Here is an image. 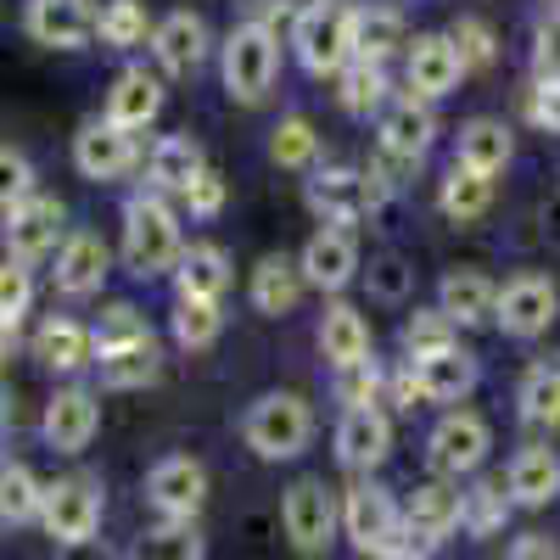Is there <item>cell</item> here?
I'll return each instance as SVG.
<instances>
[{
	"instance_id": "cell-1",
	"label": "cell",
	"mask_w": 560,
	"mask_h": 560,
	"mask_svg": "<svg viewBox=\"0 0 560 560\" xmlns=\"http://www.w3.org/2000/svg\"><path fill=\"white\" fill-rule=\"evenodd\" d=\"M185 242H179V213L163 191H140L124 202V264L129 275L152 280V275H168L179 264Z\"/></svg>"
},
{
	"instance_id": "cell-2",
	"label": "cell",
	"mask_w": 560,
	"mask_h": 560,
	"mask_svg": "<svg viewBox=\"0 0 560 560\" xmlns=\"http://www.w3.org/2000/svg\"><path fill=\"white\" fill-rule=\"evenodd\" d=\"M353 23H359V7L353 0H308V7L292 18V51L298 62L325 79V73H342L353 62Z\"/></svg>"
},
{
	"instance_id": "cell-3",
	"label": "cell",
	"mask_w": 560,
	"mask_h": 560,
	"mask_svg": "<svg viewBox=\"0 0 560 560\" xmlns=\"http://www.w3.org/2000/svg\"><path fill=\"white\" fill-rule=\"evenodd\" d=\"M219 68H224V90H230V102H242V107H258L275 79H280V34L258 18L236 23L224 39V51H219Z\"/></svg>"
},
{
	"instance_id": "cell-4",
	"label": "cell",
	"mask_w": 560,
	"mask_h": 560,
	"mask_svg": "<svg viewBox=\"0 0 560 560\" xmlns=\"http://www.w3.org/2000/svg\"><path fill=\"white\" fill-rule=\"evenodd\" d=\"M303 202L319 224H359L387 202V185L370 174V168H348V163H325L308 168L303 179Z\"/></svg>"
},
{
	"instance_id": "cell-5",
	"label": "cell",
	"mask_w": 560,
	"mask_h": 560,
	"mask_svg": "<svg viewBox=\"0 0 560 560\" xmlns=\"http://www.w3.org/2000/svg\"><path fill=\"white\" fill-rule=\"evenodd\" d=\"M242 438L258 459H298L314 438V409L298 393H264L242 420Z\"/></svg>"
},
{
	"instance_id": "cell-6",
	"label": "cell",
	"mask_w": 560,
	"mask_h": 560,
	"mask_svg": "<svg viewBox=\"0 0 560 560\" xmlns=\"http://www.w3.org/2000/svg\"><path fill=\"white\" fill-rule=\"evenodd\" d=\"M342 533H348V544H353L359 555L376 560V555H387V549L404 544L409 522H404V504H398L387 488H376V482H353L348 499H342Z\"/></svg>"
},
{
	"instance_id": "cell-7",
	"label": "cell",
	"mask_w": 560,
	"mask_h": 560,
	"mask_svg": "<svg viewBox=\"0 0 560 560\" xmlns=\"http://www.w3.org/2000/svg\"><path fill=\"white\" fill-rule=\"evenodd\" d=\"M488 448H493L488 420H482L477 409H448V415L438 420V427H432V438H427V465H432L438 477L459 482V477L482 471Z\"/></svg>"
},
{
	"instance_id": "cell-8",
	"label": "cell",
	"mask_w": 560,
	"mask_h": 560,
	"mask_svg": "<svg viewBox=\"0 0 560 560\" xmlns=\"http://www.w3.org/2000/svg\"><path fill=\"white\" fill-rule=\"evenodd\" d=\"M555 314H560V287L549 275H538V269H522V275H510L499 287V319L493 325L504 337H516V342H533V337H544L555 325Z\"/></svg>"
},
{
	"instance_id": "cell-9",
	"label": "cell",
	"mask_w": 560,
	"mask_h": 560,
	"mask_svg": "<svg viewBox=\"0 0 560 560\" xmlns=\"http://www.w3.org/2000/svg\"><path fill=\"white\" fill-rule=\"evenodd\" d=\"M147 499L163 522H197L208 504V465L191 454H168L147 471Z\"/></svg>"
},
{
	"instance_id": "cell-10",
	"label": "cell",
	"mask_w": 560,
	"mask_h": 560,
	"mask_svg": "<svg viewBox=\"0 0 560 560\" xmlns=\"http://www.w3.org/2000/svg\"><path fill=\"white\" fill-rule=\"evenodd\" d=\"M23 28L34 45H51V51H84L102 34V12L96 0H28Z\"/></svg>"
},
{
	"instance_id": "cell-11",
	"label": "cell",
	"mask_w": 560,
	"mask_h": 560,
	"mask_svg": "<svg viewBox=\"0 0 560 560\" xmlns=\"http://www.w3.org/2000/svg\"><path fill=\"white\" fill-rule=\"evenodd\" d=\"M303 275H308V287L325 292V298H342L353 287V275H359V236L348 224H319L314 236L303 242L298 253Z\"/></svg>"
},
{
	"instance_id": "cell-12",
	"label": "cell",
	"mask_w": 560,
	"mask_h": 560,
	"mask_svg": "<svg viewBox=\"0 0 560 560\" xmlns=\"http://www.w3.org/2000/svg\"><path fill=\"white\" fill-rule=\"evenodd\" d=\"M39 527L51 533L57 544H79V538H96L102 527V482L90 477H62L45 488V516Z\"/></svg>"
},
{
	"instance_id": "cell-13",
	"label": "cell",
	"mask_w": 560,
	"mask_h": 560,
	"mask_svg": "<svg viewBox=\"0 0 560 560\" xmlns=\"http://www.w3.org/2000/svg\"><path fill=\"white\" fill-rule=\"evenodd\" d=\"M135 163H140L135 135L118 129L107 113L79 124V135H73V168H79L84 179H102V185H107V179H124Z\"/></svg>"
},
{
	"instance_id": "cell-14",
	"label": "cell",
	"mask_w": 560,
	"mask_h": 560,
	"mask_svg": "<svg viewBox=\"0 0 560 560\" xmlns=\"http://www.w3.org/2000/svg\"><path fill=\"white\" fill-rule=\"evenodd\" d=\"M387 454H393V420H387V409L382 404L342 409V420H337V459H342V471L370 477Z\"/></svg>"
},
{
	"instance_id": "cell-15",
	"label": "cell",
	"mask_w": 560,
	"mask_h": 560,
	"mask_svg": "<svg viewBox=\"0 0 560 560\" xmlns=\"http://www.w3.org/2000/svg\"><path fill=\"white\" fill-rule=\"evenodd\" d=\"M280 522H287V538L303 549V555H319L325 544H331V533H337V499H331V488H325L319 477H303V482H292L287 488V504H280Z\"/></svg>"
},
{
	"instance_id": "cell-16",
	"label": "cell",
	"mask_w": 560,
	"mask_h": 560,
	"mask_svg": "<svg viewBox=\"0 0 560 560\" xmlns=\"http://www.w3.org/2000/svg\"><path fill=\"white\" fill-rule=\"evenodd\" d=\"M404 79H409V96L420 102H443L448 90L465 79V62H459V45L448 34H415L409 51H404Z\"/></svg>"
},
{
	"instance_id": "cell-17",
	"label": "cell",
	"mask_w": 560,
	"mask_h": 560,
	"mask_svg": "<svg viewBox=\"0 0 560 560\" xmlns=\"http://www.w3.org/2000/svg\"><path fill=\"white\" fill-rule=\"evenodd\" d=\"M404 522H409V538H415V544L438 549V544H448V538L465 527V493H459L448 477L420 482V488L409 493V504H404Z\"/></svg>"
},
{
	"instance_id": "cell-18",
	"label": "cell",
	"mask_w": 560,
	"mask_h": 560,
	"mask_svg": "<svg viewBox=\"0 0 560 560\" xmlns=\"http://www.w3.org/2000/svg\"><path fill=\"white\" fill-rule=\"evenodd\" d=\"M96 432H102V404H96V393H84V387H62L51 404H45L39 438L51 443L57 454H84Z\"/></svg>"
},
{
	"instance_id": "cell-19",
	"label": "cell",
	"mask_w": 560,
	"mask_h": 560,
	"mask_svg": "<svg viewBox=\"0 0 560 560\" xmlns=\"http://www.w3.org/2000/svg\"><path fill=\"white\" fill-rule=\"evenodd\" d=\"M107 275H113V253H107V242L96 236V230H73V236L57 247L51 280H57L62 298H96Z\"/></svg>"
},
{
	"instance_id": "cell-20",
	"label": "cell",
	"mask_w": 560,
	"mask_h": 560,
	"mask_svg": "<svg viewBox=\"0 0 560 560\" xmlns=\"http://www.w3.org/2000/svg\"><path fill=\"white\" fill-rule=\"evenodd\" d=\"M152 57L168 79H191L208 62V23L197 12H168L152 28Z\"/></svg>"
},
{
	"instance_id": "cell-21",
	"label": "cell",
	"mask_w": 560,
	"mask_h": 560,
	"mask_svg": "<svg viewBox=\"0 0 560 560\" xmlns=\"http://www.w3.org/2000/svg\"><path fill=\"white\" fill-rule=\"evenodd\" d=\"M438 308L459 325V331H477V325L499 319V287L482 269H448L438 280Z\"/></svg>"
},
{
	"instance_id": "cell-22",
	"label": "cell",
	"mask_w": 560,
	"mask_h": 560,
	"mask_svg": "<svg viewBox=\"0 0 560 560\" xmlns=\"http://www.w3.org/2000/svg\"><path fill=\"white\" fill-rule=\"evenodd\" d=\"M34 359L45 370H57V376H79L84 364H96V331L68 314H51V319H39V331H34Z\"/></svg>"
},
{
	"instance_id": "cell-23",
	"label": "cell",
	"mask_w": 560,
	"mask_h": 560,
	"mask_svg": "<svg viewBox=\"0 0 560 560\" xmlns=\"http://www.w3.org/2000/svg\"><path fill=\"white\" fill-rule=\"evenodd\" d=\"M504 488H510V499H516L522 510L555 504V499H560V454H555L549 443H527L516 459H510Z\"/></svg>"
},
{
	"instance_id": "cell-24",
	"label": "cell",
	"mask_w": 560,
	"mask_h": 560,
	"mask_svg": "<svg viewBox=\"0 0 560 560\" xmlns=\"http://www.w3.org/2000/svg\"><path fill=\"white\" fill-rule=\"evenodd\" d=\"M62 236V202L57 197H28L23 208L7 213V258H39Z\"/></svg>"
},
{
	"instance_id": "cell-25",
	"label": "cell",
	"mask_w": 560,
	"mask_h": 560,
	"mask_svg": "<svg viewBox=\"0 0 560 560\" xmlns=\"http://www.w3.org/2000/svg\"><path fill=\"white\" fill-rule=\"evenodd\" d=\"M158 113H163V79L147 73V68H124L118 84L107 90V118H113L118 129L140 135V129L158 124Z\"/></svg>"
},
{
	"instance_id": "cell-26",
	"label": "cell",
	"mask_w": 560,
	"mask_h": 560,
	"mask_svg": "<svg viewBox=\"0 0 560 560\" xmlns=\"http://www.w3.org/2000/svg\"><path fill=\"white\" fill-rule=\"evenodd\" d=\"M409 364H415V382H420V393H427V404H459V398H471V387H477V359L465 353L459 342L438 348L427 359H409Z\"/></svg>"
},
{
	"instance_id": "cell-27",
	"label": "cell",
	"mask_w": 560,
	"mask_h": 560,
	"mask_svg": "<svg viewBox=\"0 0 560 560\" xmlns=\"http://www.w3.org/2000/svg\"><path fill=\"white\" fill-rule=\"evenodd\" d=\"M202 174H208V158H202V147L191 135H163L152 147V158H147V179L163 197H185Z\"/></svg>"
},
{
	"instance_id": "cell-28",
	"label": "cell",
	"mask_w": 560,
	"mask_h": 560,
	"mask_svg": "<svg viewBox=\"0 0 560 560\" xmlns=\"http://www.w3.org/2000/svg\"><path fill=\"white\" fill-rule=\"evenodd\" d=\"M303 287H308L303 264H298V258H287V253H269V258H258V269H253L247 298H253V308H258V314L280 319V314H292V308H298Z\"/></svg>"
},
{
	"instance_id": "cell-29",
	"label": "cell",
	"mask_w": 560,
	"mask_h": 560,
	"mask_svg": "<svg viewBox=\"0 0 560 560\" xmlns=\"http://www.w3.org/2000/svg\"><path fill=\"white\" fill-rule=\"evenodd\" d=\"M432 135H438V118H432V102H420V96H398V102H387V113H382V140L376 147H387V152H404V158H427L432 152Z\"/></svg>"
},
{
	"instance_id": "cell-30",
	"label": "cell",
	"mask_w": 560,
	"mask_h": 560,
	"mask_svg": "<svg viewBox=\"0 0 560 560\" xmlns=\"http://www.w3.org/2000/svg\"><path fill=\"white\" fill-rule=\"evenodd\" d=\"M516 409L533 432H560V353L527 364V376L516 387Z\"/></svg>"
},
{
	"instance_id": "cell-31",
	"label": "cell",
	"mask_w": 560,
	"mask_h": 560,
	"mask_svg": "<svg viewBox=\"0 0 560 560\" xmlns=\"http://www.w3.org/2000/svg\"><path fill=\"white\" fill-rule=\"evenodd\" d=\"M96 370H102V387L135 393V387H152V382H158L163 353H158L152 337H140V342H124V348H102V353H96Z\"/></svg>"
},
{
	"instance_id": "cell-32",
	"label": "cell",
	"mask_w": 560,
	"mask_h": 560,
	"mask_svg": "<svg viewBox=\"0 0 560 560\" xmlns=\"http://www.w3.org/2000/svg\"><path fill=\"white\" fill-rule=\"evenodd\" d=\"M319 353L331 359L337 370L370 359V325H364V314L353 303H331L319 314Z\"/></svg>"
},
{
	"instance_id": "cell-33",
	"label": "cell",
	"mask_w": 560,
	"mask_h": 560,
	"mask_svg": "<svg viewBox=\"0 0 560 560\" xmlns=\"http://www.w3.org/2000/svg\"><path fill=\"white\" fill-rule=\"evenodd\" d=\"M230 287V258L213 242H191L174 264V298H224Z\"/></svg>"
},
{
	"instance_id": "cell-34",
	"label": "cell",
	"mask_w": 560,
	"mask_h": 560,
	"mask_svg": "<svg viewBox=\"0 0 560 560\" xmlns=\"http://www.w3.org/2000/svg\"><path fill=\"white\" fill-rule=\"evenodd\" d=\"M510 158H516V135H510L504 118H471L459 129V158L465 168H482V174H504Z\"/></svg>"
},
{
	"instance_id": "cell-35",
	"label": "cell",
	"mask_w": 560,
	"mask_h": 560,
	"mask_svg": "<svg viewBox=\"0 0 560 560\" xmlns=\"http://www.w3.org/2000/svg\"><path fill=\"white\" fill-rule=\"evenodd\" d=\"M393 51H409L404 18H398L393 7H359V23H353V57H359V62H387Z\"/></svg>"
},
{
	"instance_id": "cell-36",
	"label": "cell",
	"mask_w": 560,
	"mask_h": 560,
	"mask_svg": "<svg viewBox=\"0 0 560 560\" xmlns=\"http://www.w3.org/2000/svg\"><path fill=\"white\" fill-rule=\"evenodd\" d=\"M488 202H493V174L454 163V168H448V179H443V191H438V208H443L454 224H471V219H482V213H488Z\"/></svg>"
},
{
	"instance_id": "cell-37",
	"label": "cell",
	"mask_w": 560,
	"mask_h": 560,
	"mask_svg": "<svg viewBox=\"0 0 560 560\" xmlns=\"http://www.w3.org/2000/svg\"><path fill=\"white\" fill-rule=\"evenodd\" d=\"M337 102L342 113L353 118H370V113H387V62H348L337 73Z\"/></svg>"
},
{
	"instance_id": "cell-38",
	"label": "cell",
	"mask_w": 560,
	"mask_h": 560,
	"mask_svg": "<svg viewBox=\"0 0 560 560\" xmlns=\"http://www.w3.org/2000/svg\"><path fill=\"white\" fill-rule=\"evenodd\" d=\"M0 516H7V527H28L45 516V488L34 482L28 465L7 459L0 465Z\"/></svg>"
},
{
	"instance_id": "cell-39",
	"label": "cell",
	"mask_w": 560,
	"mask_h": 560,
	"mask_svg": "<svg viewBox=\"0 0 560 560\" xmlns=\"http://www.w3.org/2000/svg\"><path fill=\"white\" fill-rule=\"evenodd\" d=\"M28 303H34V280H28V264L23 258H7V269H0V348H18V331L28 319Z\"/></svg>"
},
{
	"instance_id": "cell-40",
	"label": "cell",
	"mask_w": 560,
	"mask_h": 560,
	"mask_svg": "<svg viewBox=\"0 0 560 560\" xmlns=\"http://www.w3.org/2000/svg\"><path fill=\"white\" fill-rule=\"evenodd\" d=\"M219 331H224L219 298H174V342H179V348L202 353V348L219 342Z\"/></svg>"
},
{
	"instance_id": "cell-41",
	"label": "cell",
	"mask_w": 560,
	"mask_h": 560,
	"mask_svg": "<svg viewBox=\"0 0 560 560\" xmlns=\"http://www.w3.org/2000/svg\"><path fill=\"white\" fill-rule=\"evenodd\" d=\"M269 158H275L280 168H314V158H319V135H314V124H308L303 113L280 118L275 135H269Z\"/></svg>"
},
{
	"instance_id": "cell-42",
	"label": "cell",
	"mask_w": 560,
	"mask_h": 560,
	"mask_svg": "<svg viewBox=\"0 0 560 560\" xmlns=\"http://www.w3.org/2000/svg\"><path fill=\"white\" fill-rule=\"evenodd\" d=\"M152 18L140 0H107V12H102V45H113V51H135V45H147L152 39Z\"/></svg>"
},
{
	"instance_id": "cell-43",
	"label": "cell",
	"mask_w": 560,
	"mask_h": 560,
	"mask_svg": "<svg viewBox=\"0 0 560 560\" xmlns=\"http://www.w3.org/2000/svg\"><path fill=\"white\" fill-rule=\"evenodd\" d=\"M135 560H202V533L197 522H163L135 544Z\"/></svg>"
},
{
	"instance_id": "cell-44",
	"label": "cell",
	"mask_w": 560,
	"mask_h": 560,
	"mask_svg": "<svg viewBox=\"0 0 560 560\" xmlns=\"http://www.w3.org/2000/svg\"><path fill=\"white\" fill-rule=\"evenodd\" d=\"M459 325L443 314V308H415L409 319H404V353L409 359H427V353H438V348H454L459 337Z\"/></svg>"
},
{
	"instance_id": "cell-45",
	"label": "cell",
	"mask_w": 560,
	"mask_h": 560,
	"mask_svg": "<svg viewBox=\"0 0 560 560\" xmlns=\"http://www.w3.org/2000/svg\"><path fill=\"white\" fill-rule=\"evenodd\" d=\"M510 488L504 482H477L471 493H465V533L471 538H488V533H499L504 527V516H510Z\"/></svg>"
},
{
	"instance_id": "cell-46",
	"label": "cell",
	"mask_w": 560,
	"mask_h": 560,
	"mask_svg": "<svg viewBox=\"0 0 560 560\" xmlns=\"http://www.w3.org/2000/svg\"><path fill=\"white\" fill-rule=\"evenodd\" d=\"M448 39L459 45L465 73H482V68H493V57H499V39H493V28H488L482 18H454V23H448Z\"/></svg>"
},
{
	"instance_id": "cell-47",
	"label": "cell",
	"mask_w": 560,
	"mask_h": 560,
	"mask_svg": "<svg viewBox=\"0 0 560 560\" xmlns=\"http://www.w3.org/2000/svg\"><path fill=\"white\" fill-rule=\"evenodd\" d=\"M409 287H415V269H409L398 253L370 258V298H376V303H404Z\"/></svg>"
},
{
	"instance_id": "cell-48",
	"label": "cell",
	"mask_w": 560,
	"mask_h": 560,
	"mask_svg": "<svg viewBox=\"0 0 560 560\" xmlns=\"http://www.w3.org/2000/svg\"><path fill=\"white\" fill-rule=\"evenodd\" d=\"M90 331H96V353H102V348H124V342L152 337V331H147V319H140V308H129V303H113L96 325H90Z\"/></svg>"
},
{
	"instance_id": "cell-49",
	"label": "cell",
	"mask_w": 560,
	"mask_h": 560,
	"mask_svg": "<svg viewBox=\"0 0 560 560\" xmlns=\"http://www.w3.org/2000/svg\"><path fill=\"white\" fill-rule=\"evenodd\" d=\"M533 68L538 79H560V7H549L533 23Z\"/></svg>"
},
{
	"instance_id": "cell-50",
	"label": "cell",
	"mask_w": 560,
	"mask_h": 560,
	"mask_svg": "<svg viewBox=\"0 0 560 560\" xmlns=\"http://www.w3.org/2000/svg\"><path fill=\"white\" fill-rule=\"evenodd\" d=\"M382 387H387V382H382V370L370 364V359H364V364L337 370V393H342V404H348V409H353V404H376V398H382Z\"/></svg>"
},
{
	"instance_id": "cell-51",
	"label": "cell",
	"mask_w": 560,
	"mask_h": 560,
	"mask_svg": "<svg viewBox=\"0 0 560 560\" xmlns=\"http://www.w3.org/2000/svg\"><path fill=\"white\" fill-rule=\"evenodd\" d=\"M527 124L544 135H560V79H538L527 90Z\"/></svg>"
},
{
	"instance_id": "cell-52",
	"label": "cell",
	"mask_w": 560,
	"mask_h": 560,
	"mask_svg": "<svg viewBox=\"0 0 560 560\" xmlns=\"http://www.w3.org/2000/svg\"><path fill=\"white\" fill-rule=\"evenodd\" d=\"M224 197H230V191H224V174L208 168L179 202H185V213H191V219H219V213H224Z\"/></svg>"
},
{
	"instance_id": "cell-53",
	"label": "cell",
	"mask_w": 560,
	"mask_h": 560,
	"mask_svg": "<svg viewBox=\"0 0 560 560\" xmlns=\"http://www.w3.org/2000/svg\"><path fill=\"white\" fill-rule=\"evenodd\" d=\"M0 179H7V213L23 208V202L34 197V168H28V158H23L18 147L0 152Z\"/></svg>"
},
{
	"instance_id": "cell-54",
	"label": "cell",
	"mask_w": 560,
	"mask_h": 560,
	"mask_svg": "<svg viewBox=\"0 0 560 560\" xmlns=\"http://www.w3.org/2000/svg\"><path fill=\"white\" fill-rule=\"evenodd\" d=\"M504 560H560V544L555 538H544V533H522L516 544H510V555Z\"/></svg>"
},
{
	"instance_id": "cell-55",
	"label": "cell",
	"mask_w": 560,
	"mask_h": 560,
	"mask_svg": "<svg viewBox=\"0 0 560 560\" xmlns=\"http://www.w3.org/2000/svg\"><path fill=\"white\" fill-rule=\"evenodd\" d=\"M57 560H113V549L102 538H79V544H57Z\"/></svg>"
},
{
	"instance_id": "cell-56",
	"label": "cell",
	"mask_w": 560,
	"mask_h": 560,
	"mask_svg": "<svg viewBox=\"0 0 560 560\" xmlns=\"http://www.w3.org/2000/svg\"><path fill=\"white\" fill-rule=\"evenodd\" d=\"M376 560H427V544H398V549H387Z\"/></svg>"
}]
</instances>
